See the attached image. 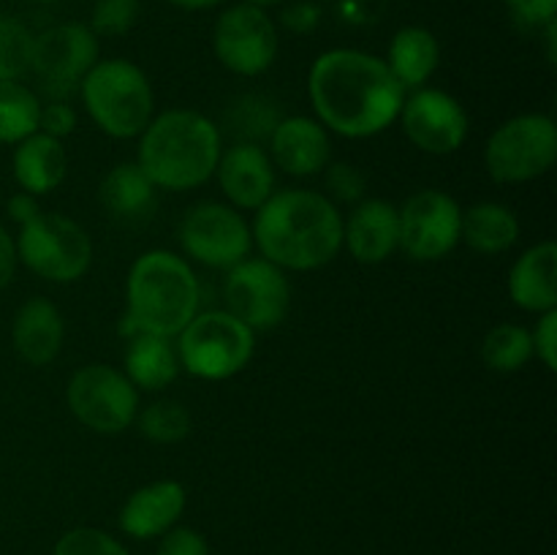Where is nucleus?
<instances>
[{
  "label": "nucleus",
  "mask_w": 557,
  "mask_h": 555,
  "mask_svg": "<svg viewBox=\"0 0 557 555\" xmlns=\"http://www.w3.org/2000/svg\"><path fill=\"white\" fill-rule=\"evenodd\" d=\"M313 118L330 134L370 139L397 123L406 90L379 54L362 49H326L308 71Z\"/></svg>",
  "instance_id": "f257e3e1"
},
{
  "label": "nucleus",
  "mask_w": 557,
  "mask_h": 555,
  "mask_svg": "<svg viewBox=\"0 0 557 555\" xmlns=\"http://www.w3.org/2000/svg\"><path fill=\"white\" fill-rule=\"evenodd\" d=\"M253 248L286 272H313L343 250V215L313 188H281L253 212Z\"/></svg>",
  "instance_id": "f03ea898"
},
{
  "label": "nucleus",
  "mask_w": 557,
  "mask_h": 555,
  "mask_svg": "<svg viewBox=\"0 0 557 555\" xmlns=\"http://www.w3.org/2000/svg\"><path fill=\"white\" fill-rule=\"evenodd\" d=\"M136 163L158 190H196L215 177L223 134L196 109H166L139 136Z\"/></svg>",
  "instance_id": "7ed1b4c3"
},
{
  "label": "nucleus",
  "mask_w": 557,
  "mask_h": 555,
  "mask_svg": "<svg viewBox=\"0 0 557 555\" xmlns=\"http://www.w3.org/2000/svg\"><path fill=\"white\" fill-rule=\"evenodd\" d=\"M201 310V283L183 254L152 248L125 278V316L139 332L177 337Z\"/></svg>",
  "instance_id": "20e7f679"
},
{
  "label": "nucleus",
  "mask_w": 557,
  "mask_h": 555,
  "mask_svg": "<svg viewBox=\"0 0 557 555\" xmlns=\"http://www.w3.org/2000/svg\"><path fill=\"white\" fill-rule=\"evenodd\" d=\"M76 92L85 103L87 118L112 139H136L156 118L150 76L134 60H98Z\"/></svg>",
  "instance_id": "39448f33"
},
{
  "label": "nucleus",
  "mask_w": 557,
  "mask_h": 555,
  "mask_svg": "<svg viewBox=\"0 0 557 555\" xmlns=\"http://www.w3.org/2000/svg\"><path fill=\"white\" fill-rule=\"evenodd\" d=\"M180 368L201 381H226L243 373L256 354V332L226 308L199 310L174 337Z\"/></svg>",
  "instance_id": "423d86ee"
},
{
  "label": "nucleus",
  "mask_w": 557,
  "mask_h": 555,
  "mask_svg": "<svg viewBox=\"0 0 557 555\" xmlns=\"http://www.w3.org/2000/svg\"><path fill=\"white\" fill-rule=\"evenodd\" d=\"M16 259L49 283H76L92 267V239L63 212H38L14 237Z\"/></svg>",
  "instance_id": "0eeeda50"
},
{
  "label": "nucleus",
  "mask_w": 557,
  "mask_h": 555,
  "mask_svg": "<svg viewBox=\"0 0 557 555\" xmlns=\"http://www.w3.org/2000/svg\"><path fill=\"white\" fill-rule=\"evenodd\" d=\"M557 161V125L549 114L525 112L504 120L484 145V169L500 185L544 177Z\"/></svg>",
  "instance_id": "6e6552de"
},
{
  "label": "nucleus",
  "mask_w": 557,
  "mask_h": 555,
  "mask_svg": "<svg viewBox=\"0 0 557 555\" xmlns=\"http://www.w3.org/2000/svg\"><path fill=\"white\" fill-rule=\"evenodd\" d=\"M69 411L82 428L98 435H117L136 422L139 414V390L128 375L112 365L90 362L74 370L65 384Z\"/></svg>",
  "instance_id": "1a4fd4ad"
},
{
  "label": "nucleus",
  "mask_w": 557,
  "mask_h": 555,
  "mask_svg": "<svg viewBox=\"0 0 557 555\" xmlns=\"http://www.w3.org/2000/svg\"><path fill=\"white\" fill-rule=\"evenodd\" d=\"M180 248L188 261L232 270L253 250L248 218L226 201H199L183 215L177 229Z\"/></svg>",
  "instance_id": "9d476101"
},
{
  "label": "nucleus",
  "mask_w": 557,
  "mask_h": 555,
  "mask_svg": "<svg viewBox=\"0 0 557 555\" xmlns=\"http://www.w3.org/2000/svg\"><path fill=\"white\" fill-rule=\"evenodd\" d=\"M223 308L253 332L275 330L292 310V281H288L286 270L275 267L272 261L261 259V256H248L232 270H226Z\"/></svg>",
  "instance_id": "9b49d317"
},
{
  "label": "nucleus",
  "mask_w": 557,
  "mask_h": 555,
  "mask_svg": "<svg viewBox=\"0 0 557 555\" xmlns=\"http://www.w3.org/2000/svg\"><path fill=\"white\" fill-rule=\"evenodd\" d=\"M101 60V38L79 22H63L33 36L30 71L41 79L49 98L69 101L87 71Z\"/></svg>",
  "instance_id": "f8f14e48"
},
{
  "label": "nucleus",
  "mask_w": 557,
  "mask_h": 555,
  "mask_svg": "<svg viewBox=\"0 0 557 555\" xmlns=\"http://www.w3.org/2000/svg\"><path fill=\"white\" fill-rule=\"evenodd\" d=\"M400 250L413 261H441L460 245L462 207L441 188H422L400 207Z\"/></svg>",
  "instance_id": "ddd939ff"
},
{
  "label": "nucleus",
  "mask_w": 557,
  "mask_h": 555,
  "mask_svg": "<svg viewBox=\"0 0 557 555\" xmlns=\"http://www.w3.org/2000/svg\"><path fill=\"white\" fill-rule=\"evenodd\" d=\"M218 63L237 76H261L277 58V27L264 9L228 5L212 30Z\"/></svg>",
  "instance_id": "4468645a"
},
{
  "label": "nucleus",
  "mask_w": 557,
  "mask_h": 555,
  "mask_svg": "<svg viewBox=\"0 0 557 555\" xmlns=\"http://www.w3.org/2000/svg\"><path fill=\"white\" fill-rule=\"evenodd\" d=\"M397 123L406 139L428 156H451L466 145L471 131L466 107L451 92L428 85L408 92Z\"/></svg>",
  "instance_id": "2eb2a0df"
},
{
  "label": "nucleus",
  "mask_w": 557,
  "mask_h": 555,
  "mask_svg": "<svg viewBox=\"0 0 557 555\" xmlns=\"http://www.w3.org/2000/svg\"><path fill=\"white\" fill-rule=\"evenodd\" d=\"M215 180L226 205L239 212H256L277 190L275 163L267 147L256 141H234L232 147H223Z\"/></svg>",
  "instance_id": "dca6fc26"
},
{
  "label": "nucleus",
  "mask_w": 557,
  "mask_h": 555,
  "mask_svg": "<svg viewBox=\"0 0 557 555\" xmlns=\"http://www.w3.org/2000/svg\"><path fill=\"white\" fill-rule=\"evenodd\" d=\"M275 169L292 177H313L332 161L330 131L310 114H283L267 139Z\"/></svg>",
  "instance_id": "f3484780"
},
{
  "label": "nucleus",
  "mask_w": 557,
  "mask_h": 555,
  "mask_svg": "<svg viewBox=\"0 0 557 555\" xmlns=\"http://www.w3.org/2000/svg\"><path fill=\"white\" fill-rule=\"evenodd\" d=\"M343 248L359 264H384L400 250V212L389 199L364 196L343 218Z\"/></svg>",
  "instance_id": "a211bd4d"
},
{
  "label": "nucleus",
  "mask_w": 557,
  "mask_h": 555,
  "mask_svg": "<svg viewBox=\"0 0 557 555\" xmlns=\"http://www.w3.org/2000/svg\"><path fill=\"white\" fill-rule=\"evenodd\" d=\"M188 506V493L177 479H156L141 484L120 506V528L131 539H161L180 522Z\"/></svg>",
  "instance_id": "6ab92c4d"
},
{
  "label": "nucleus",
  "mask_w": 557,
  "mask_h": 555,
  "mask_svg": "<svg viewBox=\"0 0 557 555\" xmlns=\"http://www.w3.org/2000/svg\"><path fill=\"white\" fill-rule=\"evenodd\" d=\"M65 321L49 297H27L11 321L14 351L33 368H47L63 351Z\"/></svg>",
  "instance_id": "aec40b11"
},
{
  "label": "nucleus",
  "mask_w": 557,
  "mask_h": 555,
  "mask_svg": "<svg viewBox=\"0 0 557 555\" xmlns=\"http://www.w3.org/2000/svg\"><path fill=\"white\" fill-rule=\"evenodd\" d=\"M509 299L525 313H547L557 308V245L553 239L531 245L509 270Z\"/></svg>",
  "instance_id": "412c9836"
},
{
  "label": "nucleus",
  "mask_w": 557,
  "mask_h": 555,
  "mask_svg": "<svg viewBox=\"0 0 557 555\" xmlns=\"http://www.w3.org/2000/svg\"><path fill=\"white\" fill-rule=\"evenodd\" d=\"M11 172L25 194L47 196L58 190L69 174V152H65L63 139H54L44 131L30 134L20 145H14Z\"/></svg>",
  "instance_id": "4be33fe9"
},
{
  "label": "nucleus",
  "mask_w": 557,
  "mask_h": 555,
  "mask_svg": "<svg viewBox=\"0 0 557 555\" xmlns=\"http://www.w3.org/2000/svg\"><path fill=\"white\" fill-rule=\"evenodd\" d=\"M103 210L120 223H141L158 207V188L136 161L114 163L98 185Z\"/></svg>",
  "instance_id": "5701e85b"
},
{
  "label": "nucleus",
  "mask_w": 557,
  "mask_h": 555,
  "mask_svg": "<svg viewBox=\"0 0 557 555\" xmlns=\"http://www.w3.org/2000/svg\"><path fill=\"white\" fill-rule=\"evenodd\" d=\"M180 357L174 337L139 332L125 346L123 373L139 392H161L180 375Z\"/></svg>",
  "instance_id": "b1692460"
},
{
  "label": "nucleus",
  "mask_w": 557,
  "mask_h": 555,
  "mask_svg": "<svg viewBox=\"0 0 557 555\" xmlns=\"http://www.w3.org/2000/svg\"><path fill=\"white\" fill-rule=\"evenodd\" d=\"M386 65L392 76L400 82L406 92L419 90L430 82V76L438 71L441 63V44L428 27L408 25L392 36L389 52H386Z\"/></svg>",
  "instance_id": "393cba45"
},
{
  "label": "nucleus",
  "mask_w": 557,
  "mask_h": 555,
  "mask_svg": "<svg viewBox=\"0 0 557 555\" xmlns=\"http://www.w3.org/2000/svg\"><path fill=\"white\" fill-rule=\"evenodd\" d=\"M520 218L511 207L500 201H479L462 210L460 243H466L473 254L500 256L511 250L520 239Z\"/></svg>",
  "instance_id": "a878e982"
},
{
  "label": "nucleus",
  "mask_w": 557,
  "mask_h": 555,
  "mask_svg": "<svg viewBox=\"0 0 557 555\" xmlns=\"http://www.w3.org/2000/svg\"><path fill=\"white\" fill-rule=\"evenodd\" d=\"M41 98L20 79H0V145H20L38 131Z\"/></svg>",
  "instance_id": "bb28decb"
},
{
  "label": "nucleus",
  "mask_w": 557,
  "mask_h": 555,
  "mask_svg": "<svg viewBox=\"0 0 557 555\" xmlns=\"http://www.w3.org/2000/svg\"><path fill=\"white\" fill-rule=\"evenodd\" d=\"M533 359L531 330L515 321L495 324L482 341V362L495 373H517Z\"/></svg>",
  "instance_id": "cd10ccee"
},
{
  "label": "nucleus",
  "mask_w": 557,
  "mask_h": 555,
  "mask_svg": "<svg viewBox=\"0 0 557 555\" xmlns=\"http://www.w3.org/2000/svg\"><path fill=\"white\" fill-rule=\"evenodd\" d=\"M281 118L283 114L277 109V101H272L270 96H261V92L239 96L226 112L228 131L237 136V141H256V145L270 139L272 128Z\"/></svg>",
  "instance_id": "c85d7f7f"
},
{
  "label": "nucleus",
  "mask_w": 557,
  "mask_h": 555,
  "mask_svg": "<svg viewBox=\"0 0 557 555\" xmlns=\"http://www.w3.org/2000/svg\"><path fill=\"white\" fill-rule=\"evenodd\" d=\"M134 424L152 444H180L190 435L194 419L183 403L163 397V400H152L150 406L139 408Z\"/></svg>",
  "instance_id": "c756f323"
},
{
  "label": "nucleus",
  "mask_w": 557,
  "mask_h": 555,
  "mask_svg": "<svg viewBox=\"0 0 557 555\" xmlns=\"http://www.w3.org/2000/svg\"><path fill=\"white\" fill-rule=\"evenodd\" d=\"M33 33L11 16H0V79H22L30 71Z\"/></svg>",
  "instance_id": "7c9ffc66"
},
{
  "label": "nucleus",
  "mask_w": 557,
  "mask_h": 555,
  "mask_svg": "<svg viewBox=\"0 0 557 555\" xmlns=\"http://www.w3.org/2000/svg\"><path fill=\"white\" fill-rule=\"evenodd\" d=\"M324 196L341 205H359L368 196V177L351 161H330L324 169Z\"/></svg>",
  "instance_id": "2f4dec72"
},
{
  "label": "nucleus",
  "mask_w": 557,
  "mask_h": 555,
  "mask_svg": "<svg viewBox=\"0 0 557 555\" xmlns=\"http://www.w3.org/2000/svg\"><path fill=\"white\" fill-rule=\"evenodd\" d=\"M139 0H96L90 14V25L87 27H90L98 38L125 36V33L139 22Z\"/></svg>",
  "instance_id": "473e14b6"
},
{
  "label": "nucleus",
  "mask_w": 557,
  "mask_h": 555,
  "mask_svg": "<svg viewBox=\"0 0 557 555\" xmlns=\"http://www.w3.org/2000/svg\"><path fill=\"white\" fill-rule=\"evenodd\" d=\"M52 555H131L112 533L101 528H71L54 544Z\"/></svg>",
  "instance_id": "72a5a7b5"
},
{
  "label": "nucleus",
  "mask_w": 557,
  "mask_h": 555,
  "mask_svg": "<svg viewBox=\"0 0 557 555\" xmlns=\"http://www.w3.org/2000/svg\"><path fill=\"white\" fill-rule=\"evenodd\" d=\"M76 123H79V114H76V109L69 101H58V98L41 101L38 131L54 136V139H65V136L74 134Z\"/></svg>",
  "instance_id": "f704fd0d"
},
{
  "label": "nucleus",
  "mask_w": 557,
  "mask_h": 555,
  "mask_svg": "<svg viewBox=\"0 0 557 555\" xmlns=\"http://www.w3.org/2000/svg\"><path fill=\"white\" fill-rule=\"evenodd\" d=\"M533 341V357L555 373L557 370V308L547 310V313H539L536 326L531 330Z\"/></svg>",
  "instance_id": "c9c22d12"
},
{
  "label": "nucleus",
  "mask_w": 557,
  "mask_h": 555,
  "mask_svg": "<svg viewBox=\"0 0 557 555\" xmlns=\"http://www.w3.org/2000/svg\"><path fill=\"white\" fill-rule=\"evenodd\" d=\"M156 555H210V544L196 528L174 526L161 536Z\"/></svg>",
  "instance_id": "e433bc0d"
},
{
  "label": "nucleus",
  "mask_w": 557,
  "mask_h": 555,
  "mask_svg": "<svg viewBox=\"0 0 557 555\" xmlns=\"http://www.w3.org/2000/svg\"><path fill=\"white\" fill-rule=\"evenodd\" d=\"M511 16L525 27H547L557 20V0H504Z\"/></svg>",
  "instance_id": "4c0bfd02"
},
{
  "label": "nucleus",
  "mask_w": 557,
  "mask_h": 555,
  "mask_svg": "<svg viewBox=\"0 0 557 555\" xmlns=\"http://www.w3.org/2000/svg\"><path fill=\"white\" fill-rule=\"evenodd\" d=\"M281 22L292 33H302V36H308V33H313L315 27H319L321 9L319 5L308 3V0H299V3L286 5V9H283Z\"/></svg>",
  "instance_id": "58836bf2"
},
{
  "label": "nucleus",
  "mask_w": 557,
  "mask_h": 555,
  "mask_svg": "<svg viewBox=\"0 0 557 555\" xmlns=\"http://www.w3.org/2000/svg\"><path fill=\"white\" fill-rule=\"evenodd\" d=\"M16 267H20V259H16L14 234L0 223V292L11 286V281L16 275Z\"/></svg>",
  "instance_id": "ea45409f"
},
{
  "label": "nucleus",
  "mask_w": 557,
  "mask_h": 555,
  "mask_svg": "<svg viewBox=\"0 0 557 555\" xmlns=\"http://www.w3.org/2000/svg\"><path fill=\"white\" fill-rule=\"evenodd\" d=\"M5 212H9V218L16 226H22V223L33 221V218L41 212V205H38V196L16 190V194L9 196V201H5Z\"/></svg>",
  "instance_id": "a19ab883"
},
{
  "label": "nucleus",
  "mask_w": 557,
  "mask_h": 555,
  "mask_svg": "<svg viewBox=\"0 0 557 555\" xmlns=\"http://www.w3.org/2000/svg\"><path fill=\"white\" fill-rule=\"evenodd\" d=\"M169 3L185 11H205V9H212V5L223 3V0H169Z\"/></svg>",
  "instance_id": "79ce46f5"
},
{
  "label": "nucleus",
  "mask_w": 557,
  "mask_h": 555,
  "mask_svg": "<svg viewBox=\"0 0 557 555\" xmlns=\"http://www.w3.org/2000/svg\"><path fill=\"white\" fill-rule=\"evenodd\" d=\"M243 3H250V5H256V9H272V5H277V3H283V0H243Z\"/></svg>",
  "instance_id": "37998d69"
},
{
  "label": "nucleus",
  "mask_w": 557,
  "mask_h": 555,
  "mask_svg": "<svg viewBox=\"0 0 557 555\" xmlns=\"http://www.w3.org/2000/svg\"><path fill=\"white\" fill-rule=\"evenodd\" d=\"M33 3H41V5H49V3H58V0H33Z\"/></svg>",
  "instance_id": "c03bdc74"
}]
</instances>
